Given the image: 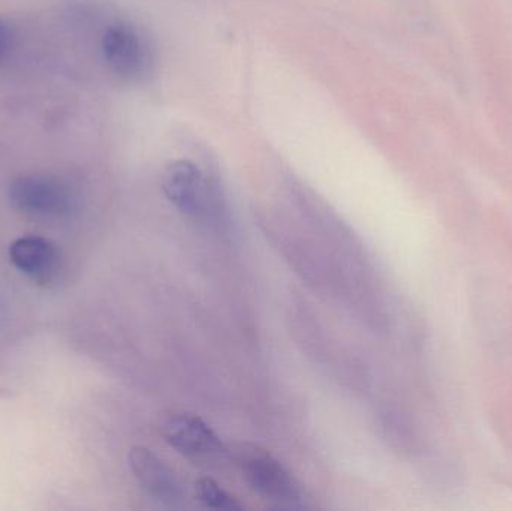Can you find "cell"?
<instances>
[{"mask_svg": "<svg viewBox=\"0 0 512 511\" xmlns=\"http://www.w3.org/2000/svg\"><path fill=\"white\" fill-rule=\"evenodd\" d=\"M162 191L182 215L194 221H210L224 210L218 183L192 161L171 162L162 174Z\"/></svg>", "mask_w": 512, "mask_h": 511, "instance_id": "1", "label": "cell"}, {"mask_svg": "<svg viewBox=\"0 0 512 511\" xmlns=\"http://www.w3.org/2000/svg\"><path fill=\"white\" fill-rule=\"evenodd\" d=\"M102 56L108 69L120 80L138 83L149 77L155 57L147 36L134 24L119 21L105 29Z\"/></svg>", "mask_w": 512, "mask_h": 511, "instance_id": "2", "label": "cell"}, {"mask_svg": "<svg viewBox=\"0 0 512 511\" xmlns=\"http://www.w3.org/2000/svg\"><path fill=\"white\" fill-rule=\"evenodd\" d=\"M8 197L15 210L36 218L69 216L78 203L77 194L69 183L41 174L12 180Z\"/></svg>", "mask_w": 512, "mask_h": 511, "instance_id": "3", "label": "cell"}, {"mask_svg": "<svg viewBox=\"0 0 512 511\" xmlns=\"http://www.w3.org/2000/svg\"><path fill=\"white\" fill-rule=\"evenodd\" d=\"M246 483L259 497L280 509L301 507L303 492L295 477L265 450L249 447L239 456Z\"/></svg>", "mask_w": 512, "mask_h": 511, "instance_id": "4", "label": "cell"}, {"mask_svg": "<svg viewBox=\"0 0 512 511\" xmlns=\"http://www.w3.org/2000/svg\"><path fill=\"white\" fill-rule=\"evenodd\" d=\"M162 437L176 452L194 461H215L227 453L219 435L194 414L168 417L162 426Z\"/></svg>", "mask_w": 512, "mask_h": 511, "instance_id": "5", "label": "cell"}, {"mask_svg": "<svg viewBox=\"0 0 512 511\" xmlns=\"http://www.w3.org/2000/svg\"><path fill=\"white\" fill-rule=\"evenodd\" d=\"M132 476L144 492L165 506L177 507L185 501V491L173 468L153 450L132 447L128 456Z\"/></svg>", "mask_w": 512, "mask_h": 511, "instance_id": "6", "label": "cell"}, {"mask_svg": "<svg viewBox=\"0 0 512 511\" xmlns=\"http://www.w3.org/2000/svg\"><path fill=\"white\" fill-rule=\"evenodd\" d=\"M12 264L36 284H51L59 276L60 254L50 240L42 237H20L9 246Z\"/></svg>", "mask_w": 512, "mask_h": 511, "instance_id": "7", "label": "cell"}, {"mask_svg": "<svg viewBox=\"0 0 512 511\" xmlns=\"http://www.w3.org/2000/svg\"><path fill=\"white\" fill-rule=\"evenodd\" d=\"M195 497L206 509L218 511H242V503L213 479H200L195 483Z\"/></svg>", "mask_w": 512, "mask_h": 511, "instance_id": "8", "label": "cell"}, {"mask_svg": "<svg viewBox=\"0 0 512 511\" xmlns=\"http://www.w3.org/2000/svg\"><path fill=\"white\" fill-rule=\"evenodd\" d=\"M6 51V24L3 18L0 17V63L3 62Z\"/></svg>", "mask_w": 512, "mask_h": 511, "instance_id": "9", "label": "cell"}]
</instances>
